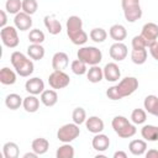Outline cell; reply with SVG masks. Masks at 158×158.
<instances>
[{"label": "cell", "instance_id": "obj_21", "mask_svg": "<svg viewBox=\"0 0 158 158\" xmlns=\"http://www.w3.org/2000/svg\"><path fill=\"white\" fill-rule=\"evenodd\" d=\"M41 101L44 106H48V107L54 106L58 101V95H57L56 90H51V89L43 90L41 94Z\"/></svg>", "mask_w": 158, "mask_h": 158}, {"label": "cell", "instance_id": "obj_45", "mask_svg": "<svg viewBox=\"0 0 158 158\" xmlns=\"http://www.w3.org/2000/svg\"><path fill=\"white\" fill-rule=\"evenodd\" d=\"M114 158H127V154L122 151H117L114 153Z\"/></svg>", "mask_w": 158, "mask_h": 158}, {"label": "cell", "instance_id": "obj_7", "mask_svg": "<svg viewBox=\"0 0 158 158\" xmlns=\"http://www.w3.org/2000/svg\"><path fill=\"white\" fill-rule=\"evenodd\" d=\"M0 37L2 43L9 48H15L19 46L20 40L17 35V28L15 26H5L0 31Z\"/></svg>", "mask_w": 158, "mask_h": 158}, {"label": "cell", "instance_id": "obj_3", "mask_svg": "<svg viewBox=\"0 0 158 158\" xmlns=\"http://www.w3.org/2000/svg\"><path fill=\"white\" fill-rule=\"evenodd\" d=\"M112 128L121 138H130L136 135L137 130L125 116H115L112 118Z\"/></svg>", "mask_w": 158, "mask_h": 158}, {"label": "cell", "instance_id": "obj_37", "mask_svg": "<svg viewBox=\"0 0 158 158\" xmlns=\"http://www.w3.org/2000/svg\"><path fill=\"white\" fill-rule=\"evenodd\" d=\"M131 120H132L133 123L141 125V123H143L147 120V114L142 109H135L132 111V114H131Z\"/></svg>", "mask_w": 158, "mask_h": 158}, {"label": "cell", "instance_id": "obj_15", "mask_svg": "<svg viewBox=\"0 0 158 158\" xmlns=\"http://www.w3.org/2000/svg\"><path fill=\"white\" fill-rule=\"evenodd\" d=\"M69 64V57L64 52H57L52 57V67L54 70H64Z\"/></svg>", "mask_w": 158, "mask_h": 158}, {"label": "cell", "instance_id": "obj_47", "mask_svg": "<svg viewBox=\"0 0 158 158\" xmlns=\"http://www.w3.org/2000/svg\"><path fill=\"white\" fill-rule=\"evenodd\" d=\"M156 116H158V109H157V112H156Z\"/></svg>", "mask_w": 158, "mask_h": 158}, {"label": "cell", "instance_id": "obj_43", "mask_svg": "<svg viewBox=\"0 0 158 158\" xmlns=\"http://www.w3.org/2000/svg\"><path fill=\"white\" fill-rule=\"evenodd\" d=\"M6 21H7V17H6V12L4 10L0 11V27H5L6 26Z\"/></svg>", "mask_w": 158, "mask_h": 158}, {"label": "cell", "instance_id": "obj_10", "mask_svg": "<svg viewBox=\"0 0 158 158\" xmlns=\"http://www.w3.org/2000/svg\"><path fill=\"white\" fill-rule=\"evenodd\" d=\"M141 36L147 41L148 47L157 41L158 38V25L154 22H147L143 27H142V32Z\"/></svg>", "mask_w": 158, "mask_h": 158}, {"label": "cell", "instance_id": "obj_6", "mask_svg": "<svg viewBox=\"0 0 158 158\" xmlns=\"http://www.w3.org/2000/svg\"><path fill=\"white\" fill-rule=\"evenodd\" d=\"M79 135H80L79 125H77V123H67V125H63L58 130L57 138L63 143H69V142L74 141Z\"/></svg>", "mask_w": 158, "mask_h": 158}, {"label": "cell", "instance_id": "obj_41", "mask_svg": "<svg viewBox=\"0 0 158 158\" xmlns=\"http://www.w3.org/2000/svg\"><path fill=\"white\" fill-rule=\"evenodd\" d=\"M106 95H107V98L111 99V100H120V99H122V96H121V94H120V91H118V89H117L116 85L110 86V88L106 90Z\"/></svg>", "mask_w": 158, "mask_h": 158}, {"label": "cell", "instance_id": "obj_19", "mask_svg": "<svg viewBox=\"0 0 158 158\" xmlns=\"http://www.w3.org/2000/svg\"><path fill=\"white\" fill-rule=\"evenodd\" d=\"M109 35H110V37H111L115 42H122V41L126 38V36H127V31H126V28H125L122 25L116 23V25H112V26L110 27Z\"/></svg>", "mask_w": 158, "mask_h": 158}, {"label": "cell", "instance_id": "obj_23", "mask_svg": "<svg viewBox=\"0 0 158 158\" xmlns=\"http://www.w3.org/2000/svg\"><path fill=\"white\" fill-rule=\"evenodd\" d=\"M0 81L4 85H12V84H15V81H16L15 72L12 69L7 68V67H4L0 70Z\"/></svg>", "mask_w": 158, "mask_h": 158}, {"label": "cell", "instance_id": "obj_11", "mask_svg": "<svg viewBox=\"0 0 158 158\" xmlns=\"http://www.w3.org/2000/svg\"><path fill=\"white\" fill-rule=\"evenodd\" d=\"M14 23H15V27L20 31H27L31 28L32 26V19H31V15L23 12V11H20L19 14L15 15V19H14Z\"/></svg>", "mask_w": 158, "mask_h": 158}, {"label": "cell", "instance_id": "obj_2", "mask_svg": "<svg viewBox=\"0 0 158 158\" xmlns=\"http://www.w3.org/2000/svg\"><path fill=\"white\" fill-rule=\"evenodd\" d=\"M10 60H11V64L15 68L16 73L20 77H30L33 73V68H35L33 62L31 59H28L23 53L19 52V51L12 52Z\"/></svg>", "mask_w": 158, "mask_h": 158}, {"label": "cell", "instance_id": "obj_38", "mask_svg": "<svg viewBox=\"0 0 158 158\" xmlns=\"http://www.w3.org/2000/svg\"><path fill=\"white\" fill-rule=\"evenodd\" d=\"M28 40H30L31 43H38V44H41L44 41V33L41 30H38V28L31 30L30 33H28Z\"/></svg>", "mask_w": 158, "mask_h": 158}, {"label": "cell", "instance_id": "obj_25", "mask_svg": "<svg viewBox=\"0 0 158 158\" xmlns=\"http://www.w3.org/2000/svg\"><path fill=\"white\" fill-rule=\"evenodd\" d=\"M86 77L90 83H100L104 78V72L99 65H91L86 72Z\"/></svg>", "mask_w": 158, "mask_h": 158}, {"label": "cell", "instance_id": "obj_36", "mask_svg": "<svg viewBox=\"0 0 158 158\" xmlns=\"http://www.w3.org/2000/svg\"><path fill=\"white\" fill-rule=\"evenodd\" d=\"M72 118H73V122L77 123V125H81L86 121V112L83 107H75L73 110V114H72Z\"/></svg>", "mask_w": 158, "mask_h": 158}, {"label": "cell", "instance_id": "obj_16", "mask_svg": "<svg viewBox=\"0 0 158 158\" xmlns=\"http://www.w3.org/2000/svg\"><path fill=\"white\" fill-rule=\"evenodd\" d=\"M44 26H46L47 31L51 35H58L62 31V25H60L59 20H57V17L54 15L44 16Z\"/></svg>", "mask_w": 158, "mask_h": 158}, {"label": "cell", "instance_id": "obj_32", "mask_svg": "<svg viewBox=\"0 0 158 158\" xmlns=\"http://www.w3.org/2000/svg\"><path fill=\"white\" fill-rule=\"evenodd\" d=\"M57 158H73L74 157V148L69 143H64L60 146L56 152Z\"/></svg>", "mask_w": 158, "mask_h": 158}, {"label": "cell", "instance_id": "obj_22", "mask_svg": "<svg viewBox=\"0 0 158 158\" xmlns=\"http://www.w3.org/2000/svg\"><path fill=\"white\" fill-rule=\"evenodd\" d=\"M128 148H130V152L133 156H142V154L146 153L147 143L143 139H133V141L130 142Z\"/></svg>", "mask_w": 158, "mask_h": 158}, {"label": "cell", "instance_id": "obj_14", "mask_svg": "<svg viewBox=\"0 0 158 158\" xmlns=\"http://www.w3.org/2000/svg\"><path fill=\"white\" fill-rule=\"evenodd\" d=\"M25 89L27 93H30L32 95H38V94H42V91L44 90V83L41 78L35 77L26 81Z\"/></svg>", "mask_w": 158, "mask_h": 158}, {"label": "cell", "instance_id": "obj_40", "mask_svg": "<svg viewBox=\"0 0 158 158\" xmlns=\"http://www.w3.org/2000/svg\"><path fill=\"white\" fill-rule=\"evenodd\" d=\"M147 47H148V43L141 35L135 36L132 38V48L137 49V48H147Z\"/></svg>", "mask_w": 158, "mask_h": 158}, {"label": "cell", "instance_id": "obj_8", "mask_svg": "<svg viewBox=\"0 0 158 158\" xmlns=\"http://www.w3.org/2000/svg\"><path fill=\"white\" fill-rule=\"evenodd\" d=\"M48 83L53 89H63L69 85L70 78L63 70H54L48 77Z\"/></svg>", "mask_w": 158, "mask_h": 158}, {"label": "cell", "instance_id": "obj_27", "mask_svg": "<svg viewBox=\"0 0 158 158\" xmlns=\"http://www.w3.org/2000/svg\"><path fill=\"white\" fill-rule=\"evenodd\" d=\"M31 147H32V151L36 152L38 156L40 154H44L49 148V142L46 138L40 137V138H36V139L32 141V146Z\"/></svg>", "mask_w": 158, "mask_h": 158}, {"label": "cell", "instance_id": "obj_5", "mask_svg": "<svg viewBox=\"0 0 158 158\" xmlns=\"http://www.w3.org/2000/svg\"><path fill=\"white\" fill-rule=\"evenodd\" d=\"M121 5L126 21L136 22L142 17V9L139 5V0H122Z\"/></svg>", "mask_w": 158, "mask_h": 158}, {"label": "cell", "instance_id": "obj_30", "mask_svg": "<svg viewBox=\"0 0 158 158\" xmlns=\"http://www.w3.org/2000/svg\"><path fill=\"white\" fill-rule=\"evenodd\" d=\"M2 153L5 158H17L19 157V146L15 142H6L2 147Z\"/></svg>", "mask_w": 158, "mask_h": 158}, {"label": "cell", "instance_id": "obj_35", "mask_svg": "<svg viewBox=\"0 0 158 158\" xmlns=\"http://www.w3.org/2000/svg\"><path fill=\"white\" fill-rule=\"evenodd\" d=\"M86 65H88V64L84 63L83 60H80V59H75V60L72 62L70 68H72V72H73L74 74H77V75H83V74H85V73L88 72Z\"/></svg>", "mask_w": 158, "mask_h": 158}, {"label": "cell", "instance_id": "obj_4", "mask_svg": "<svg viewBox=\"0 0 158 158\" xmlns=\"http://www.w3.org/2000/svg\"><path fill=\"white\" fill-rule=\"evenodd\" d=\"M78 59L83 60L88 65H98L102 59V53L99 48L89 46V47H81L78 49Z\"/></svg>", "mask_w": 158, "mask_h": 158}, {"label": "cell", "instance_id": "obj_12", "mask_svg": "<svg viewBox=\"0 0 158 158\" xmlns=\"http://www.w3.org/2000/svg\"><path fill=\"white\" fill-rule=\"evenodd\" d=\"M109 53H110V57H111L114 60L121 62V60H123V59L127 57V47H126V44H123L122 42H115V43L110 47Z\"/></svg>", "mask_w": 158, "mask_h": 158}, {"label": "cell", "instance_id": "obj_28", "mask_svg": "<svg viewBox=\"0 0 158 158\" xmlns=\"http://www.w3.org/2000/svg\"><path fill=\"white\" fill-rule=\"evenodd\" d=\"M22 102H23L22 98H21L19 94H15V93L9 94V95L6 96V99H5V105H6L7 109H10V110H17V109L22 105Z\"/></svg>", "mask_w": 158, "mask_h": 158}, {"label": "cell", "instance_id": "obj_39", "mask_svg": "<svg viewBox=\"0 0 158 158\" xmlns=\"http://www.w3.org/2000/svg\"><path fill=\"white\" fill-rule=\"evenodd\" d=\"M38 4L36 0H22V11L28 14V15H33L37 11Z\"/></svg>", "mask_w": 158, "mask_h": 158}, {"label": "cell", "instance_id": "obj_33", "mask_svg": "<svg viewBox=\"0 0 158 158\" xmlns=\"http://www.w3.org/2000/svg\"><path fill=\"white\" fill-rule=\"evenodd\" d=\"M89 36H90V38H91L94 42H96V43H101V42H104V41L106 40L107 33H106V31H105L104 28H101V27H96V28H93V30L90 31Z\"/></svg>", "mask_w": 158, "mask_h": 158}, {"label": "cell", "instance_id": "obj_20", "mask_svg": "<svg viewBox=\"0 0 158 158\" xmlns=\"http://www.w3.org/2000/svg\"><path fill=\"white\" fill-rule=\"evenodd\" d=\"M141 135L146 141L156 142L158 141V127L153 125H144L141 130Z\"/></svg>", "mask_w": 158, "mask_h": 158}, {"label": "cell", "instance_id": "obj_42", "mask_svg": "<svg viewBox=\"0 0 158 158\" xmlns=\"http://www.w3.org/2000/svg\"><path fill=\"white\" fill-rule=\"evenodd\" d=\"M148 48H149V53H151V56H152L156 60H158V42H157V41L153 42Z\"/></svg>", "mask_w": 158, "mask_h": 158}, {"label": "cell", "instance_id": "obj_24", "mask_svg": "<svg viewBox=\"0 0 158 158\" xmlns=\"http://www.w3.org/2000/svg\"><path fill=\"white\" fill-rule=\"evenodd\" d=\"M27 54L31 59L40 60L44 57V48L38 43H32L27 47Z\"/></svg>", "mask_w": 158, "mask_h": 158}, {"label": "cell", "instance_id": "obj_44", "mask_svg": "<svg viewBox=\"0 0 158 158\" xmlns=\"http://www.w3.org/2000/svg\"><path fill=\"white\" fill-rule=\"evenodd\" d=\"M146 157L147 158H158V151L157 149H149L147 153H146Z\"/></svg>", "mask_w": 158, "mask_h": 158}, {"label": "cell", "instance_id": "obj_18", "mask_svg": "<svg viewBox=\"0 0 158 158\" xmlns=\"http://www.w3.org/2000/svg\"><path fill=\"white\" fill-rule=\"evenodd\" d=\"M85 126L89 132L91 133H100L104 130V121L98 116H90L85 121Z\"/></svg>", "mask_w": 158, "mask_h": 158}, {"label": "cell", "instance_id": "obj_9", "mask_svg": "<svg viewBox=\"0 0 158 158\" xmlns=\"http://www.w3.org/2000/svg\"><path fill=\"white\" fill-rule=\"evenodd\" d=\"M116 86H117V89H118V91H120L122 98L130 96L138 89V80L135 77H126Z\"/></svg>", "mask_w": 158, "mask_h": 158}, {"label": "cell", "instance_id": "obj_1", "mask_svg": "<svg viewBox=\"0 0 158 158\" xmlns=\"http://www.w3.org/2000/svg\"><path fill=\"white\" fill-rule=\"evenodd\" d=\"M67 35L69 40L78 46L84 44L88 41V35L83 30V21L79 16H70L67 20Z\"/></svg>", "mask_w": 158, "mask_h": 158}, {"label": "cell", "instance_id": "obj_26", "mask_svg": "<svg viewBox=\"0 0 158 158\" xmlns=\"http://www.w3.org/2000/svg\"><path fill=\"white\" fill-rule=\"evenodd\" d=\"M22 106L27 112H36L40 107V100L36 98V95L31 94V95H28L23 99Z\"/></svg>", "mask_w": 158, "mask_h": 158}, {"label": "cell", "instance_id": "obj_46", "mask_svg": "<svg viewBox=\"0 0 158 158\" xmlns=\"http://www.w3.org/2000/svg\"><path fill=\"white\" fill-rule=\"evenodd\" d=\"M38 154L36 153V152H27V153H25L23 154V158H36Z\"/></svg>", "mask_w": 158, "mask_h": 158}, {"label": "cell", "instance_id": "obj_13", "mask_svg": "<svg viewBox=\"0 0 158 158\" xmlns=\"http://www.w3.org/2000/svg\"><path fill=\"white\" fill-rule=\"evenodd\" d=\"M102 72H104V78L111 83L117 81L121 77V70L116 63H107L102 68Z\"/></svg>", "mask_w": 158, "mask_h": 158}, {"label": "cell", "instance_id": "obj_34", "mask_svg": "<svg viewBox=\"0 0 158 158\" xmlns=\"http://www.w3.org/2000/svg\"><path fill=\"white\" fill-rule=\"evenodd\" d=\"M5 9L9 14H19L20 10H22V0H6Z\"/></svg>", "mask_w": 158, "mask_h": 158}, {"label": "cell", "instance_id": "obj_31", "mask_svg": "<svg viewBox=\"0 0 158 158\" xmlns=\"http://www.w3.org/2000/svg\"><path fill=\"white\" fill-rule=\"evenodd\" d=\"M131 59L135 64H143L147 60V49L146 48H137V49H132L131 52Z\"/></svg>", "mask_w": 158, "mask_h": 158}, {"label": "cell", "instance_id": "obj_29", "mask_svg": "<svg viewBox=\"0 0 158 158\" xmlns=\"http://www.w3.org/2000/svg\"><path fill=\"white\" fill-rule=\"evenodd\" d=\"M143 105H144V109L148 114L156 116V112H157V109H158V98L156 95L146 96V99L143 101Z\"/></svg>", "mask_w": 158, "mask_h": 158}, {"label": "cell", "instance_id": "obj_17", "mask_svg": "<svg viewBox=\"0 0 158 158\" xmlns=\"http://www.w3.org/2000/svg\"><path fill=\"white\" fill-rule=\"evenodd\" d=\"M93 148L98 152H104L109 148L110 146V138L106 136V135H102V133H96L95 137L93 138Z\"/></svg>", "mask_w": 158, "mask_h": 158}]
</instances>
